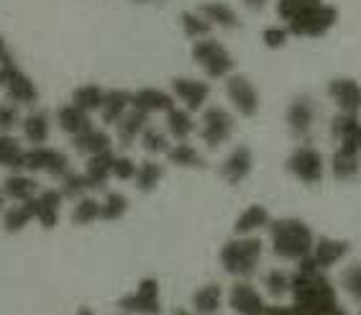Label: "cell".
<instances>
[{
    "mask_svg": "<svg viewBox=\"0 0 361 315\" xmlns=\"http://www.w3.org/2000/svg\"><path fill=\"white\" fill-rule=\"evenodd\" d=\"M361 118L354 116V113H336L334 118H331V136L336 141H351L356 136V128H359Z\"/></svg>",
    "mask_w": 361,
    "mask_h": 315,
    "instance_id": "8d00e7d4",
    "label": "cell"
},
{
    "mask_svg": "<svg viewBox=\"0 0 361 315\" xmlns=\"http://www.w3.org/2000/svg\"><path fill=\"white\" fill-rule=\"evenodd\" d=\"M146 126H149V116L131 108V111L116 123V139H118L121 147H131V144H136V141L141 139V133L146 131Z\"/></svg>",
    "mask_w": 361,
    "mask_h": 315,
    "instance_id": "cb8c5ba5",
    "label": "cell"
},
{
    "mask_svg": "<svg viewBox=\"0 0 361 315\" xmlns=\"http://www.w3.org/2000/svg\"><path fill=\"white\" fill-rule=\"evenodd\" d=\"M223 305V288L210 282V285H202V288L195 290L192 295V310L195 315H216Z\"/></svg>",
    "mask_w": 361,
    "mask_h": 315,
    "instance_id": "83f0119b",
    "label": "cell"
},
{
    "mask_svg": "<svg viewBox=\"0 0 361 315\" xmlns=\"http://www.w3.org/2000/svg\"><path fill=\"white\" fill-rule=\"evenodd\" d=\"M31 221H34V213H31V208L26 203H18L13 208L3 210V228L8 233H21Z\"/></svg>",
    "mask_w": 361,
    "mask_h": 315,
    "instance_id": "74e56055",
    "label": "cell"
},
{
    "mask_svg": "<svg viewBox=\"0 0 361 315\" xmlns=\"http://www.w3.org/2000/svg\"><path fill=\"white\" fill-rule=\"evenodd\" d=\"M131 3H159V0H131Z\"/></svg>",
    "mask_w": 361,
    "mask_h": 315,
    "instance_id": "6f0895ef",
    "label": "cell"
},
{
    "mask_svg": "<svg viewBox=\"0 0 361 315\" xmlns=\"http://www.w3.org/2000/svg\"><path fill=\"white\" fill-rule=\"evenodd\" d=\"M121 315H131V313H121Z\"/></svg>",
    "mask_w": 361,
    "mask_h": 315,
    "instance_id": "91938a15",
    "label": "cell"
},
{
    "mask_svg": "<svg viewBox=\"0 0 361 315\" xmlns=\"http://www.w3.org/2000/svg\"><path fill=\"white\" fill-rule=\"evenodd\" d=\"M21 128H23V139L31 147H44L49 141V133H51V116L47 111H42V108H34L21 121Z\"/></svg>",
    "mask_w": 361,
    "mask_h": 315,
    "instance_id": "d6986e66",
    "label": "cell"
},
{
    "mask_svg": "<svg viewBox=\"0 0 361 315\" xmlns=\"http://www.w3.org/2000/svg\"><path fill=\"white\" fill-rule=\"evenodd\" d=\"M95 221H100V200H95V197H80L75 203V208H72V223L77 226H90L95 223Z\"/></svg>",
    "mask_w": 361,
    "mask_h": 315,
    "instance_id": "f35d334b",
    "label": "cell"
},
{
    "mask_svg": "<svg viewBox=\"0 0 361 315\" xmlns=\"http://www.w3.org/2000/svg\"><path fill=\"white\" fill-rule=\"evenodd\" d=\"M0 87L8 95V100L16 105H36V100H39V87L13 62V56H8L6 62H0Z\"/></svg>",
    "mask_w": 361,
    "mask_h": 315,
    "instance_id": "5b68a950",
    "label": "cell"
},
{
    "mask_svg": "<svg viewBox=\"0 0 361 315\" xmlns=\"http://www.w3.org/2000/svg\"><path fill=\"white\" fill-rule=\"evenodd\" d=\"M128 111H131V92L128 90H105L103 108H100V118H103V123L116 126Z\"/></svg>",
    "mask_w": 361,
    "mask_h": 315,
    "instance_id": "4316f807",
    "label": "cell"
},
{
    "mask_svg": "<svg viewBox=\"0 0 361 315\" xmlns=\"http://www.w3.org/2000/svg\"><path fill=\"white\" fill-rule=\"evenodd\" d=\"M290 28L285 23H274V26H267L262 31V42H264L267 49H285L287 42H290Z\"/></svg>",
    "mask_w": 361,
    "mask_h": 315,
    "instance_id": "f6af8a7d",
    "label": "cell"
},
{
    "mask_svg": "<svg viewBox=\"0 0 361 315\" xmlns=\"http://www.w3.org/2000/svg\"><path fill=\"white\" fill-rule=\"evenodd\" d=\"M49 156H51V149L49 147H31L26 154H23V172H31V175L44 172Z\"/></svg>",
    "mask_w": 361,
    "mask_h": 315,
    "instance_id": "ee69618b",
    "label": "cell"
},
{
    "mask_svg": "<svg viewBox=\"0 0 361 315\" xmlns=\"http://www.w3.org/2000/svg\"><path fill=\"white\" fill-rule=\"evenodd\" d=\"M197 11L208 18V23L213 28L233 31V28L241 26V21H238V13L228 6V3H223V0H208V3H202Z\"/></svg>",
    "mask_w": 361,
    "mask_h": 315,
    "instance_id": "603a6c76",
    "label": "cell"
},
{
    "mask_svg": "<svg viewBox=\"0 0 361 315\" xmlns=\"http://www.w3.org/2000/svg\"><path fill=\"white\" fill-rule=\"evenodd\" d=\"M228 305L236 315H264L267 302L249 280H236L228 290Z\"/></svg>",
    "mask_w": 361,
    "mask_h": 315,
    "instance_id": "8fae6325",
    "label": "cell"
},
{
    "mask_svg": "<svg viewBox=\"0 0 361 315\" xmlns=\"http://www.w3.org/2000/svg\"><path fill=\"white\" fill-rule=\"evenodd\" d=\"M56 126L62 128L67 136H77L92 128L90 113H85L82 108H77L75 103H67L62 108H56Z\"/></svg>",
    "mask_w": 361,
    "mask_h": 315,
    "instance_id": "44dd1931",
    "label": "cell"
},
{
    "mask_svg": "<svg viewBox=\"0 0 361 315\" xmlns=\"http://www.w3.org/2000/svg\"><path fill=\"white\" fill-rule=\"evenodd\" d=\"M341 288H343V292H346L351 300L361 305V261L348 264L346 269L341 272Z\"/></svg>",
    "mask_w": 361,
    "mask_h": 315,
    "instance_id": "60d3db41",
    "label": "cell"
},
{
    "mask_svg": "<svg viewBox=\"0 0 361 315\" xmlns=\"http://www.w3.org/2000/svg\"><path fill=\"white\" fill-rule=\"evenodd\" d=\"M328 98L341 113H361V85L354 78H334L328 82Z\"/></svg>",
    "mask_w": 361,
    "mask_h": 315,
    "instance_id": "5bb4252c",
    "label": "cell"
},
{
    "mask_svg": "<svg viewBox=\"0 0 361 315\" xmlns=\"http://www.w3.org/2000/svg\"><path fill=\"white\" fill-rule=\"evenodd\" d=\"M167 159H169V164H174V167H180V169L205 167V156H202L190 141H177V144H172L167 152Z\"/></svg>",
    "mask_w": 361,
    "mask_h": 315,
    "instance_id": "f1b7e54d",
    "label": "cell"
},
{
    "mask_svg": "<svg viewBox=\"0 0 361 315\" xmlns=\"http://www.w3.org/2000/svg\"><path fill=\"white\" fill-rule=\"evenodd\" d=\"M8 44H6V39H3V36H0V62H6L8 59Z\"/></svg>",
    "mask_w": 361,
    "mask_h": 315,
    "instance_id": "816d5d0a",
    "label": "cell"
},
{
    "mask_svg": "<svg viewBox=\"0 0 361 315\" xmlns=\"http://www.w3.org/2000/svg\"><path fill=\"white\" fill-rule=\"evenodd\" d=\"M3 195L13 203H26L31 197L39 195V185L31 175H23V172H13V175L6 177L3 183Z\"/></svg>",
    "mask_w": 361,
    "mask_h": 315,
    "instance_id": "484cf974",
    "label": "cell"
},
{
    "mask_svg": "<svg viewBox=\"0 0 361 315\" xmlns=\"http://www.w3.org/2000/svg\"><path fill=\"white\" fill-rule=\"evenodd\" d=\"M336 21H338V11L323 0V3L305 11L302 16L292 18L285 26L290 28L292 36H300V39H320V36H326L336 26Z\"/></svg>",
    "mask_w": 361,
    "mask_h": 315,
    "instance_id": "277c9868",
    "label": "cell"
},
{
    "mask_svg": "<svg viewBox=\"0 0 361 315\" xmlns=\"http://www.w3.org/2000/svg\"><path fill=\"white\" fill-rule=\"evenodd\" d=\"M113 159H116V152L108 149V152H100V154L87 156V164H85V175L90 180L92 190H103L105 185L111 183L113 177Z\"/></svg>",
    "mask_w": 361,
    "mask_h": 315,
    "instance_id": "ffe728a7",
    "label": "cell"
},
{
    "mask_svg": "<svg viewBox=\"0 0 361 315\" xmlns=\"http://www.w3.org/2000/svg\"><path fill=\"white\" fill-rule=\"evenodd\" d=\"M292 288V277L285 272V269H271V272H267L264 277V290L271 295V297H282V295H287Z\"/></svg>",
    "mask_w": 361,
    "mask_h": 315,
    "instance_id": "7bdbcfd3",
    "label": "cell"
},
{
    "mask_svg": "<svg viewBox=\"0 0 361 315\" xmlns=\"http://www.w3.org/2000/svg\"><path fill=\"white\" fill-rule=\"evenodd\" d=\"M251 169H254V154H251L249 147H243L241 144V147H236L226 159H223L221 177L226 185L236 187V185H241L243 180L251 175Z\"/></svg>",
    "mask_w": 361,
    "mask_h": 315,
    "instance_id": "9a60e30c",
    "label": "cell"
},
{
    "mask_svg": "<svg viewBox=\"0 0 361 315\" xmlns=\"http://www.w3.org/2000/svg\"><path fill=\"white\" fill-rule=\"evenodd\" d=\"M361 169V152L359 147L351 141H341L338 147H336L334 156H331V172H334L336 180H354L359 175Z\"/></svg>",
    "mask_w": 361,
    "mask_h": 315,
    "instance_id": "2e32d148",
    "label": "cell"
},
{
    "mask_svg": "<svg viewBox=\"0 0 361 315\" xmlns=\"http://www.w3.org/2000/svg\"><path fill=\"white\" fill-rule=\"evenodd\" d=\"M90 190H92V185L85 172H70V175H64L62 180H59V192L64 195V200H75L77 203V200L87 195Z\"/></svg>",
    "mask_w": 361,
    "mask_h": 315,
    "instance_id": "e575fe53",
    "label": "cell"
},
{
    "mask_svg": "<svg viewBox=\"0 0 361 315\" xmlns=\"http://www.w3.org/2000/svg\"><path fill=\"white\" fill-rule=\"evenodd\" d=\"M233 128H236V121L226 108L221 105H210V108H202V118H200V139L208 149L223 147L226 141L233 136Z\"/></svg>",
    "mask_w": 361,
    "mask_h": 315,
    "instance_id": "52a82bcc",
    "label": "cell"
},
{
    "mask_svg": "<svg viewBox=\"0 0 361 315\" xmlns=\"http://www.w3.org/2000/svg\"><path fill=\"white\" fill-rule=\"evenodd\" d=\"M172 315H192V313H190V310H185V308H177Z\"/></svg>",
    "mask_w": 361,
    "mask_h": 315,
    "instance_id": "11a10c76",
    "label": "cell"
},
{
    "mask_svg": "<svg viewBox=\"0 0 361 315\" xmlns=\"http://www.w3.org/2000/svg\"><path fill=\"white\" fill-rule=\"evenodd\" d=\"M315 118H318V108H315V100L310 95L292 98L290 108H287V126H290V133L295 139L305 141L313 133Z\"/></svg>",
    "mask_w": 361,
    "mask_h": 315,
    "instance_id": "30bf717a",
    "label": "cell"
},
{
    "mask_svg": "<svg viewBox=\"0 0 361 315\" xmlns=\"http://www.w3.org/2000/svg\"><path fill=\"white\" fill-rule=\"evenodd\" d=\"M331 315H346V310H343V308H338V310H334V313H331Z\"/></svg>",
    "mask_w": 361,
    "mask_h": 315,
    "instance_id": "680465c9",
    "label": "cell"
},
{
    "mask_svg": "<svg viewBox=\"0 0 361 315\" xmlns=\"http://www.w3.org/2000/svg\"><path fill=\"white\" fill-rule=\"evenodd\" d=\"M121 310L131 315H161V300H159V282L154 277H146L139 282V288L131 295L121 297Z\"/></svg>",
    "mask_w": 361,
    "mask_h": 315,
    "instance_id": "ba28073f",
    "label": "cell"
},
{
    "mask_svg": "<svg viewBox=\"0 0 361 315\" xmlns=\"http://www.w3.org/2000/svg\"><path fill=\"white\" fill-rule=\"evenodd\" d=\"M354 144L359 147V152H361V123H359V128H356V136H354Z\"/></svg>",
    "mask_w": 361,
    "mask_h": 315,
    "instance_id": "f5cc1de1",
    "label": "cell"
},
{
    "mask_svg": "<svg viewBox=\"0 0 361 315\" xmlns=\"http://www.w3.org/2000/svg\"><path fill=\"white\" fill-rule=\"evenodd\" d=\"M103 100H105V90L100 87V85L95 82H87V85H80L75 92H72V100L70 103H75L77 108H82L85 113H100V108H103Z\"/></svg>",
    "mask_w": 361,
    "mask_h": 315,
    "instance_id": "1f68e13d",
    "label": "cell"
},
{
    "mask_svg": "<svg viewBox=\"0 0 361 315\" xmlns=\"http://www.w3.org/2000/svg\"><path fill=\"white\" fill-rule=\"evenodd\" d=\"M6 200H8V197L3 195V190H0V213H3V210H6Z\"/></svg>",
    "mask_w": 361,
    "mask_h": 315,
    "instance_id": "db71d44e",
    "label": "cell"
},
{
    "mask_svg": "<svg viewBox=\"0 0 361 315\" xmlns=\"http://www.w3.org/2000/svg\"><path fill=\"white\" fill-rule=\"evenodd\" d=\"M269 226H271L269 210H267L264 205H249V208L236 218L233 231H236V236H254V233L264 231Z\"/></svg>",
    "mask_w": 361,
    "mask_h": 315,
    "instance_id": "7402d4cb",
    "label": "cell"
},
{
    "mask_svg": "<svg viewBox=\"0 0 361 315\" xmlns=\"http://www.w3.org/2000/svg\"><path fill=\"white\" fill-rule=\"evenodd\" d=\"M72 147H75L77 154L92 156V154H100V152H108V149H113V139H111V133H108V131L92 126L90 131L72 136Z\"/></svg>",
    "mask_w": 361,
    "mask_h": 315,
    "instance_id": "d4e9b609",
    "label": "cell"
},
{
    "mask_svg": "<svg viewBox=\"0 0 361 315\" xmlns=\"http://www.w3.org/2000/svg\"><path fill=\"white\" fill-rule=\"evenodd\" d=\"M62 203H64V195L59 190H42L36 197L26 200V205L31 208V213H34V218L39 221L42 228H54L59 223Z\"/></svg>",
    "mask_w": 361,
    "mask_h": 315,
    "instance_id": "7c38bea8",
    "label": "cell"
},
{
    "mask_svg": "<svg viewBox=\"0 0 361 315\" xmlns=\"http://www.w3.org/2000/svg\"><path fill=\"white\" fill-rule=\"evenodd\" d=\"M226 98L231 100V105L243 118H254L259 113V105H262L254 82L246 75H236V72L231 78H226Z\"/></svg>",
    "mask_w": 361,
    "mask_h": 315,
    "instance_id": "9c48e42d",
    "label": "cell"
},
{
    "mask_svg": "<svg viewBox=\"0 0 361 315\" xmlns=\"http://www.w3.org/2000/svg\"><path fill=\"white\" fill-rule=\"evenodd\" d=\"M264 315H295V305H267Z\"/></svg>",
    "mask_w": 361,
    "mask_h": 315,
    "instance_id": "681fc988",
    "label": "cell"
},
{
    "mask_svg": "<svg viewBox=\"0 0 361 315\" xmlns=\"http://www.w3.org/2000/svg\"><path fill=\"white\" fill-rule=\"evenodd\" d=\"M262 238L259 236H236L226 241L218 254L221 266L236 280H251L262 261Z\"/></svg>",
    "mask_w": 361,
    "mask_h": 315,
    "instance_id": "7a4b0ae2",
    "label": "cell"
},
{
    "mask_svg": "<svg viewBox=\"0 0 361 315\" xmlns=\"http://www.w3.org/2000/svg\"><path fill=\"white\" fill-rule=\"evenodd\" d=\"M172 95H174V100H180L190 113L202 111L210 98V85L195 78H174Z\"/></svg>",
    "mask_w": 361,
    "mask_h": 315,
    "instance_id": "4fadbf2b",
    "label": "cell"
},
{
    "mask_svg": "<svg viewBox=\"0 0 361 315\" xmlns=\"http://www.w3.org/2000/svg\"><path fill=\"white\" fill-rule=\"evenodd\" d=\"M267 231H269L271 252H274L277 259L300 261L302 257L313 254L315 233L300 218H279V221H271V226Z\"/></svg>",
    "mask_w": 361,
    "mask_h": 315,
    "instance_id": "6da1fadb",
    "label": "cell"
},
{
    "mask_svg": "<svg viewBox=\"0 0 361 315\" xmlns=\"http://www.w3.org/2000/svg\"><path fill=\"white\" fill-rule=\"evenodd\" d=\"M318 3H323V0H277V16L285 23H290L292 18L302 16L305 11L318 6Z\"/></svg>",
    "mask_w": 361,
    "mask_h": 315,
    "instance_id": "b9f144b4",
    "label": "cell"
},
{
    "mask_svg": "<svg viewBox=\"0 0 361 315\" xmlns=\"http://www.w3.org/2000/svg\"><path fill=\"white\" fill-rule=\"evenodd\" d=\"M128 210V197L123 192H108L100 203V221H121Z\"/></svg>",
    "mask_w": 361,
    "mask_h": 315,
    "instance_id": "ab89813d",
    "label": "cell"
},
{
    "mask_svg": "<svg viewBox=\"0 0 361 315\" xmlns=\"http://www.w3.org/2000/svg\"><path fill=\"white\" fill-rule=\"evenodd\" d=\"M285 167L298 183L313 187V185H320V180H323L326 161H323V154H320L315 147H310V144H300V147L292 149V154L287 156Z\"/></svg>",
    "mask_w": 361,
    "mask_h": 315,
    "instance_id": "8992f818",
    "label": "cell"
},
{
    "mask_svg": "<svg viewBox=\"0 0 361 315\" xmlns=\"http://www.w3.org/2000/svg\"><path fill=\"white\" fill-rule=\"evenodd\" d=\"M23 154L26 149L13 139L11 133H0V167L11 169V172H23Z\"/></svg>",
    "mask_w": 361,
    "mask_h": 315,
    "instance_id": "4dcf8cb0",
    "label": "cell"
},
{
    "mask_svg": "<svg viewBox=\"0 0 361 315\" xmlns=\"http://www.w3.org/2000/svg\"><path fill=\"white\" fill-rule=\"evenodd\" d=\"M180 26H182V34L192 39V42H200V39H208L213 26L208 23V18L200 13V11H182L180 16Z\"/></svg>",
    "mask_w": 361,
    "mask_h": 315,
    "instance_id": "836d02e7",
    "label": "cell"
},
{
    "mask_svg": "<svg viewBox=\"0 0 361 315\" xmlns=\"http://www.w3.org/2000/svg\"><path fill=\"white\" fill-rule=\"evenodd\" d=\"M167 116V133L174 141H188L195 131V118L188 108H177L174 105L172 111L164 113Z\"/></svg>",
    "mask_w": 361,
    "mask_h": 315,
    "instance_id": "f546056e",
    "label": "cell"
},
{
    "mask_svg": "<svg viewBox=\"0 0 361 315\" xmlns=\"http://www.w3.org/2000/svg\"><path fill=\"white\" fill-rule=\"evenodd\" d=\"M241 3H243L246 8H249V11H264L269 0H241Z\"/></svg>",
    "mask_w": 361,
    "mask_h": 315,
    "instance_id": "f907efd6",
    "label": "cell"
},
{
    "mask_svg": "<svg viewBox=\"0 0 361 315\" xmlns=\"http://www.w3.org/2000/svg\"><path fill=\"white\" fill-rule=\"evenodd\" d=\"M348 249H351L348 241L320 236V238H315V246H313V254H310V257H313L315 264H318L323 272H328V269H334L341 259H346Z\"/></svg>",
    "mask_w": 361,
    "mask_h": 315,
    "instance_id": "ac0fdd59",
    "label": "cell"
},
{
    "mask_svg": "<svg viewBox=\"0 0 361 315\" xmlns=\"http://www.w3.org/2000/svg\"><path fill=\"white\" fill-rule=\"evenodd\" d=\"M192 59L210 80L231 78V75H233V67H236V62H233L231 51L226 49L221 42L210 39V36H208V39H200V42L192 44Z\"/></svg>",
    "mask_w": 361,
    "mask_h": 315,
    "instance_id": "3957f363",
    "label": "cell"
},
{
    "mask_svg": "<svg viewBox=\"0 0 361 315\" xmlns=\"http://www.w3.org/2000/svg\"><path fill=\"white\" fill-rule=\"evenodd\" d=\"M21 108L16 103H0V133H11L16 126H21Z\"/></svg>",
    "mask_w": 361,
    "mask_h": 315,
    "instance_id": "bcb514c9",
    "label": "cell"
},
{
    "mask_svg": "<svg viewBox=\"0 0 361 315\" xmlns=\"http://www.w3.org/2000/svg\"><path fill=\"white\" fill-rule=\"evenodd\" d=\"M161 180H164V167H161L159 161L146 159L136 167L133 183H136V190H141V192H152V190H157Z\"/></svg>",
    "mask_w": 361,
    "mask_h": 315,
    "instance_id": "d6a6232c",
    "label": "cell"
},
{
    "mask_svg": "<svg viewBox=\"0 0 361 315\" xmlns=\"http://www.w3.org/2000/svg\"><path fill=\"white\" fill-rule=\"evenodd\" d=\"M177 105L172 92L159 90V87H141V90L131 92V108L133 111H141L146 116H154V113H169Z\"/></svg>",
    "mask_w": 361,
    "mask_h": 315,
    "instance_id": "e0dca14e",
    "label": "cell"
},
{
    "mask_svg": "<svg viewBox=\"0 0 361 315\" xmlns=\"http://www.w3.org/2000/svg\"><path fill=\"white\" fill-rule=\"evenodd\" d=\"M136 167H139V164H136L131 156L116 154V159H113V177L121 180V183H128V180L136 177Z\"/></svg>",
    "mask_w": 361,
    "mask_h": 315,
    "instance_id": "c3c4849f",
    "label": "cell"
},
{
    "mask_svg": "<svg viewBox=\"0 0 361 315\" xmlns=\"http://www.w3.org/2000/svg\"><path fill=\"white\" fill-rule=\"evenodd\" d=\"M77 315H95V313H92L90 308H80V313H77Z\"/></svg>",
    "mask_w": 361,
    "mask_h": 315,
    "instance_id": "9f6ffc18",
    "label": "cell"
},
{
    "mask_svg": "<svg viewBox=\"0 0 361 315\" xmlns=\"http://www.w3.org/2000/svg\"><path fill=\"white\" fill-rule=\"evenodd\" d=\"M49 177H54V180H62L64 175H70L72 167H70V156L64 154V152H56L51 149V156L47 161V169H44Z\"/></svg>",
    "mask_w": 361,
    "mask_h": 315,
    "instance_id": "7dc6e473",
    "label": "cell"
},
{
    "mask_svg": "<svg viewBox=\"0 0 361 315\" xmlns=\"http://www.w3.org/2000/svg\"><path fill=\"white\" fill-rule=\"evenodd\" d=\"M172 136H169L167 131H159V128H154V126H146V131L141 133V147H144L146 154H152V156H159V154H167L169 147H172Z\"/></svg>",
    "mask_w": 361,
    "mask_h": 315,
    "instance_id": "d590c367",
    "label": "cell"
}]
</instances>
